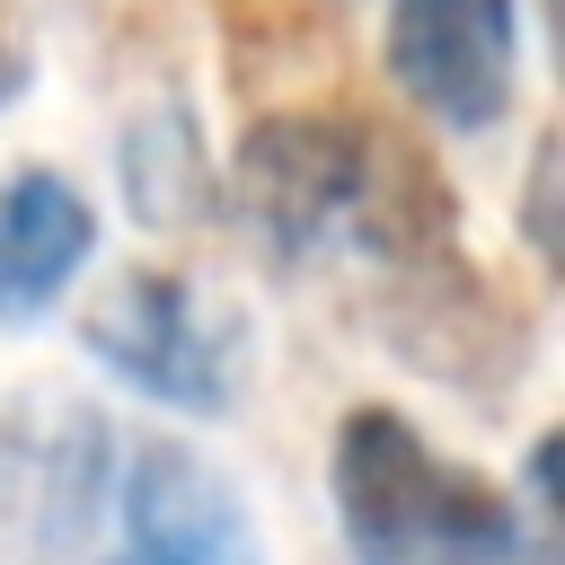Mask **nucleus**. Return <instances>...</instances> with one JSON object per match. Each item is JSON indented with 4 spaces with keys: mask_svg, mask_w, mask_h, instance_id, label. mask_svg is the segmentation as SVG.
<instances>
[{
    "mask_svg": "<svg viewBox=\"0 0 565 565\" xmlns=\"http://www.w3.org/2000/svg\"><path fill=\"white\" fill-rule=\"evenodd\" d=\"M26 79H35V44H26L18 9L0 0V106H18V97H26Z\"/></svg>",
    "mask_w": 565,
    "mask_h": 565,
    "instance_id": "obj_8",
    "label": "nucleus"
},
{
    "mask_svg": "<svg viewBox=\"0 0 565 565\" xmlns=\"http://www.w3.org/2000/svg\"><path fill=\"white\" fill-rule=\"evenodd\" d=\"M106 565H265L247 494L177 433H150L115 468V539Z\"/></svg>",
    "mask_w": 565,
    "mask_h": 565,
    "instance_id": "obj_4",
    "label": "nucleus"
},
{
    "mask_svg": "<svg viewBox=\"0 0 565 565\" xmlns=\"http://www.w3.org/2000/svg\"><path fill=\"white\" fill-rule=\"evenodd\" d=\"M124 194L141 203V221H185L194 194H203V150H194V124L168 106L159 124H132L124 141Z\"/></svg>",
    "mask_w": 565,
    "mask_h": 565,
    "instance_id": "obj_7",
    "label": "nucleus"
},
{
    "mask_svg": "<svg viewBox=\"0 0 565 565\" xmlns=\"http://www.w3.org/2000/svg\"><path fill=\"white\" fill-rule=\"evenodd\" d=\"M547 468L556 441L530 450L512 503V486L424 441L397 406H344L327 441V494L353 565H547Z\"/></svg>",
    "mask_w": 565,
    "mask_h": 565,
    "instance_id": "obj_2",
    "label": "nucleus"
},
{
    "mask_svg": "<svg viewBox=\"0 0 565 565\" xmlns=\"http://www.w3.org/2000/svg\"><path fill=\"white\" fill-rule=\"evenodd\" d=\"M97 256V203L62 168L0 177V327H35Z\"/></svg>",
    "mask_w": 565,
    "mask_h": 565,
    "instance_id": "obj_6",
    "label": "nucleus"
},
{
    "mask_svg": "<svg viewBox=\"0 0 565 565\" xmlns=\"http://www.w3.org/2000/svg\"><path fill=\"white\" fill-rule=\"evenodd\" d=\"M521 0H388V79L441 132H494L512 115Z\"/></svg>",
    "mask_w": 565,
    "mask_h": 565,
    "instance_id": "obj_5",
    "label": "nucleus"
},
{
    "mask_svg": "<svg viewBox=\"0 0 565 565\" xmlns=\"http://www.w3.org/2000/svg\"><path fill=\"white\" fill-rule=\"evenodd\" d=\"M79 344L106 380H124L168 415H230L238 397V327L185 274H159V265L115 274L79 309Z\"/></svg>",
    "mask_w": 565,
    "mask_h": 565,
    "instance_id": "obj_3",
    "label": "nucleus"
},
{
    "mask_svg": "<svg viewBox=\"0 0 565 565\" xmlns=\"http://www.w3.org/2000/svg\"><path fill=\"white\" fill-rule=\"evenodd\" d=\"M230 194L247 230L309 265V256H371V265H424L450 247V194L441 177L344 106H282L247 124Z\"/></svg>",
    "mask_w": 565,
    "mask_h": 565,
    "instance_id": "obj_1",
    "label": "nucleus"
}]
</instances>
